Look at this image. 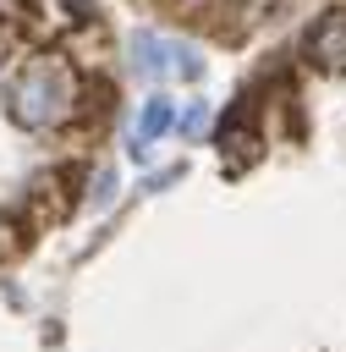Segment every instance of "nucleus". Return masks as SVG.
Listing matches in <instances>:
<instances>
[{"label":"nucleus","instance_id":"20e7f679","mask_svg":"<svg viewBox=\"0 0 346 352\" xmlns=\"http://www.w3.org/2000/svg\"><path fill=\"white\" fill-rule=\"evenodd\" d=\"M170 126H176V104H170L165 94H154V99L143 104V116H137V143H132V154L143 160V154H148V143H154V138H165Z\"/></svg>","mask_w":346,"mask_h":352},{"label":"nucleus","instance_id":"7ed1b4c3","mask_svg":"<svg viewBox=\"0 0 346 352\" xmlns=\"http://www.w3.org/2000/svg\"><path fill=\"white\" fill-rule=\"evenodd\" d=\"M302 55H308L319 72H346V16H341V11L319 16V22L308 28V38H302Z\"/></svg>","mask_w":346,"mask_h":352},{"label":"nucleus","instance_id":"423d86ee","mask_svg":"<svg viewBox=\"0 0 346 352\" xmlns=\"http://www.w3.org/2000/svg\"><path fill=\"white\" fill-rule=\"evenodd\" d=\"M5 248H11V226L0 220V253H5Z\"/></svg>","mask_w":346,"mask_h":352},{"label":"nucleus","instance_id":"f257e3e1","mask_svg":"<svg viewBox=\"0 0 346 352\" xmlns=\"http://www.w3.org/2000/svg\"><path fill=\"white\" fill-rule=\"evenodd\" d=\"M5 110H11V121L16 126H27V132H44V126H60L71 110H77V77H71V66H60V60H27L16 77H11V88H5Z\"/></svg>","mask_w":346,"mask_h":352},{"label":"nucleus","instance_id":"39448f33","mask_svg":"<svg viewBox=\"0 0 346 352\" xmlns=\"http://www.w3.org/2000/svg\"><path fill=\"white\" fill-rule=\"evenodd\" d=\"M203 121H209V104L198 99V104H192V110L181 116V132H187V138H198V132H203Z\"/></svg>","mask_w":346,"mask_h":352},{"label":"nucleus","instance_id":"f03ea898","mask_svg":"<svg viewBox=\"0 0 346 352\" xmlns=\"http://www.w3.org/2000/svg\"><path fill=\"white\" fill-rule=\"evenodd\" d=\"M132 50H137V72H148V77H203V55H198L187 38L137 33Z\"/></svg>","mask_w":346,"mask_h":352}]
</instances>
